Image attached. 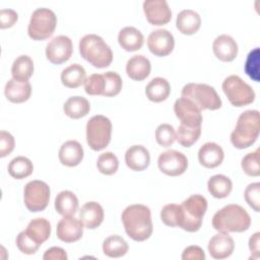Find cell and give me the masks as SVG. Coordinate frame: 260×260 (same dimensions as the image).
<instances>
[{
	"label": "cell",
	"instance_id": "1",
	"mask_svg": "<svg viewBox=\"0 0 260 260\" xmlns=\"http://www.w3.org/2000/svg\"><path fill=\"white\" fill-rule=\"evenodd\" d=\"M122 222L126 234L136 242L147 240L153 230L150 209L142 204L127 206L122 212Z\"/></svg>",
	"mask_w": 260,
	"mask_h": 260
},
{
	"label": "cell",
	"instance_id": "2",
	"mask_svg": "<svg viewBox=\"0 0 260 260\" xmlns=\"http://www.w3.org/2000/svg\"><path fill=\"white\" fill-rule=\"evenodd\" d=\"M251 225L247 210L238 204H229L216 211L212 217V228L218 233H242Z\"/></svg>",
	"mask_w": 260,
	"mask_h": 260
},
{
	"label": "cell",
	"instance_id": "3",
	"mask_svg": "<svg viewBox=\"0 0 260 260\" xmlns=\"http://www.w3.org/2000/svg\"><path fill=\"white\" fill-rule=\"evenodd\" d=\"M259 112L247 110L243 112L237 121L236 128L231 134L232 144L239 149L251 146L259 136Z\"/></svg>",
	"mask_w": 260,
	"mask_h": 260
},
{
	"label": "cell",
	"instance_id": "4",
	"mask_svg": "<svg viewBox=\"0 0 260 260\" xmlns=\"http://www.w3.org/2000/svg\"><path fill=\"white\" fill-rule=\"evenodd\" d=\"M81 57L96 68H106L113 61V52L105 41L98 35L89 34L79 42Z\"/></svg>",
	"mask_w": 260,
	"mask_h": 260
},
{
	"label": "cell",
	"instance_id": "5",
	"mask_svg": "<svg viewBox=\"0 0 260 260\" xmlns=\"http://www.w3.org/2000/svg\"><path fill=\"white\" fill-rule=\"evenodd\" d=\"M182 223L181 229L193 233L202 225V219L207 209V200L200 194H193L181 204Z\"/></svg>",
	"mask_w": 260,
	"mask_h": 260
},
{
	"label": "cell",
	"instance_id": "6",
	"mask_svg": "<svg viewBox=\"0 0 260 260\" xmlns=\"http://www.w3.org/2000/svg\"><path fill=\"white\" fill-rule=\"evenodd\" d=\"M182 96L192 101L200 111H214L221 107V100L216 90L205 83H187L182 88Z\"/></svg>",
	"mask_w": 260,
	"mask_h": 260
},
{
	"label": "cell",
	"instance_id": "7",
	"mask_svg": "<svg viewBox=\"0 0 260 260\" xmlns=\"http://www.w3.org/2000/svg\"><path fill=\"white\" fill-rule=\"evenodd\" d=\"M112 123L103 115L91 117L86 124V141L92 150L100 151L111 141Z\"/></svg>",
	"mask_w": 260,
	"mask_h": 260
},
{
	"label": "cell",
	"instance_id": "8",
	"mask_svg": "<svg viewBox=\"0 0 260 260\" xmlns=\"http://www.w3.org/2000/svg\"><path fill=\"white\" fill-rule=\"evenodd\" d=\"M57 25V16L49 8H38L31 16L27 26V34L35 41H43L51 37Z\"/></svg>",
	"mask_w": 260,
	"mask_h": 260
},
{
	"label": "cell",
	"instance_id": "9",
	"mask_svg": "<svg viewBox=\"0 0 260 260\" xmlns=\"http://www.w3.org/2000/svg\"><path fill=\"white\" fill-rule=\"evenodd\" d=\"M222 90L234 107H244L255 101V91L238 75H230L222 82Z\"/></svg>",
	"mask_w": 260,
	"mask_h": 260
},
{
	"label": "cell",
	"instance_id": "10",
	"mask_svg": "<svg viewBox=\"0 0 260 260\" xmlns=\"http://www.w3.org/2000/svg\"><path fill=\"white\" fill-rule=\"evenodd\" d=\"M50 187L47 183L39 180L28 182L24 186L23 198L25 207L30 212H39L44 210L50 200Z\"/></svg>",
	"mask_w": 260,
	"mask_h": 260
},
{
	"label": "cell",
	"instance_id": "11",
	"mask_svg": "<svg viewBox=\"0 0 260 260\" xmlns=\"http://www.w3.org/2000/svg\"><path fill=\"white\" fill-rule=\"evenodd\" d=\"M157 166L161 173L176 177L185 173L188 168V159L182 152L171 149L159 154Z\"/></svg>",
	"mask_w": 260,
	"mask_h": 260
},
{
	"label": "cell",
	"instance_id": "12",
	"mask_svg": "<svg viewBox=\"0 0 260 260\" xmlns=\"http://www.w3.org/2000/svg\"><path fill=\"white\" fill-rule=\"evenodd\" d=\"M73 52L72 41L66 36L53 38L46 46V57L53 64H62L68 61Z\"/></svg>",
	"mask_w": 260,
	"mask_h": 260
},
{
	"label": "cell",
	"instance_id": "13",
	"mask_svg": "<svg viewBox=\"0 0 260 260\" xmlns=\"http://www.w3.org/2000/svg\"><path fill=\"white\" fill-rule=\"evenodd\" d=\"M174 112L181 124L189 127H198L202 124V115L198 107L186 98L178 99L174 104Z\"/></svg>",
	"mask_w": 260,
	"mask_h": 260
},
{
	"label": "cell",
	"instance_id": "14",
	"mask_svg": "<svg viewBox=\"0 0 260 260\" xmlns=\"http://www.w3.org/2000/svg\"><path fill=\"white\" fill-rule=\"evenodd\" d=\"M175 46L173 35L165 28H158L151 31L147 39L149 51L158 57H165L172 53Z\"/></svg>",
	"mask_w": 260,
	"mask_h": 260
},
{
	"label": "cell",
	"instance_id": "15",
	"mask_svg": "<svg viewBox=\"0 0 260 260\" xmlns=\"http://www.w3.org/2000/svg\"><path fill=\"white\" fill-rule=\"evenodd\" d=\"M143 11L147 21L152 25L167 24L172 18V11L166 0H145Z\"/></svg>",
	"mask_w": 260,
	"mask_h": 260
},
{
	"label": "cell",
	"instance_id": "16",
	"mask_svg": "<svg viewBox=\"0 0 260 260\" xmlns=\"http://www.w3.org/2000/svg\"><path fill=\"white\" fill-rule=\"evenodd\" d=\"M57 237L65 243H73L81 239L83 235V223L73 215L63 216L57 224Z\"/></svg>",
	"mask_w": 260,
	"mask_h": 260
},
{
	"label": "cell",
	"instance_id": "17",
	"mask_svg": "<svg viewBox=\"0 0 260 260\" xmlns=\"http://www.w3.org/2000/svg\"><path fill=\"white\" fill-rule=\"evenodd\" d=\"M207 248L212 258L225 259L233 254L235 242L229 234L218 233L209 240Z\"/></svg>",
	"mask_w": 260,
	"mask_h": 260
},
{
	"label": "cell",
	"instance_id": "18",
	"mask_svg": "<svg viewBox=\"0 0 260 260\" xmlns=\"http://www.w3.org/2000/svg\"><path fill=\"white\" fill-rule=\"evenodd\" d=\"M212 49L215 57L223 62H231L238 55V45L229 35L218 36L213 41Z\"/></svg>",
	"mask_w": 260,
	"mask_h": 260
},
{
	"label": "cell",
	"instance_id": "19",
	"mask_svg": "<svg viewBox=\"0 0 260 260\" xmlns=\"http://www.w3.org/2000/svg\"><path fill=\"white\" fill-rule=\"evenodd\" d=\"M224 157L222 148L214 142L204 143L198 151V160L199 162L207 168L213 169L218 167Z\"/></svg>",
	"mask_w": 260,
	"mask_h": 260
},
{
	"label": "cell",
	"instance_id": "20",
	"mask_svg": "<svg viewBox=\"0 0 260 260\" xmlns=\"http://www.w3.org/2000/svg\"><path fill=\"white\" fill-rule=\"evenodd\" d=\"M125 162L132 171H144L150 162L149 152L143 145H132L126 150Z\"/></svg>",
	"mask_w": 260,
	"mask_h": 260
},
{
	"label": "cell",
	"instance_id": "21",
	"mask_svg": "<svg viewBox=\"0 0 260 260\" xmlns=\"http://www.w3.org/2000/svg\"><path fill=\"white\" fill-rule=\"evenodd\" d=\"M104 209L101 204L94 201L86 202L79 211V219L89 230H94L104 220Z\"/></svg>",
	"mask_w": 260,
	"mask_h": 260
},
{
	"label": "cell",
	"instance_id": "22",
	"mask_svg": "<svg viewBox=\"0 0 260 260\" xmlns=\"http://www.w3.org/2000/svg\"><path fill=\"white\" fill-rule=\"evenodd\" d=\"M58 156L62 165L75 167L79 165L83 158V148L78 141L68 140L61 145Z\"/></svg>",
	"mask_w": 260,
	"mask_h": 260
},
{
	"label": "cell",
	"instance_id": "23",
	"mask_svg": "<svg viewBox=\"0 0 260 260\" xmlns=\"http://www.w3.org/2000/svg\"><path fill=\"white\" fill-rule=\"evenodd\" d=\"M4 93L6 99L11 103H24L30 98L31 85L28 81L21 82L12 78L6 82Z\"/></svg>",
	"mask_w": 260,
	"mask_h": 260
},
{
	"label": "cell",
	"instance_id": "24",
	"mask_svg": "<svg viewBox=\"0 0 260 260\" xmlns=\"http://www.w3.org/2000/svg\"><path fill=\"white\" fill-rule=\"evenodd\" d=\"M150 70V61L143 55H135L131 57L126 64V73L133 80H144L149 75Z\"/></svg>",
	"mask_w": 260,
	"mask_h": 260
},
{
	"label": "cell",
	"instance_id": "25",
	"mask_svg": "<svg viewBox=\"0 0 260 260\" xmlns=\"http://www.w3.org/2000/svg\"><path fill=\"white\" fill-rule=\"evenodd\" d=\"M201 25L200 15L192 9H184L177 15L176 26L179 31L183 35H193L195 34Z\"/></svg>",
	"mask_w": 260,
	"mask_h": 260
},
{
	"label": "cell",
	"instance_id": "26",
	"mask_svg": "<svg viewBox=\"0 0 260 260\" xmlns=\"http://www.w3.org/2000/svg\"><path fill=\"white\" fill-rule=\"evenodd\" d=\"M118 42L125 51L134 52L141 49L144 43V37L136 27L126 26L119 31Z\"/></svg>",
	"mask_w": 260,
	"mask_h": 260
},
{
	"label": "cell",
	"instance_id": "27",
	"mask_svg": "<svg viewBox=\"0 0 260 260\" xmlns=\"http://www.w3.org/2000/svg\"><path fill=\"white\" fill-rule=\"evenodd\" d=\"M171 92V85L169 81L162 77L152 78L145 87V94L147 99L154 103L166 101Z\"/></svg>",
	"mask_w": 260,
	"mask_h": 260
},
{
	"label": "cell",
	"instance_id": "28",
	"mask_svg": "<svg viewBox=\"0 0 260 260\" xmlns=\"http://www.w3.org/2000/svg\"><path fill=\"white\" fill-rule=\"evenodd\" d=\"M24 232L34 242L41 246L51 235V223L46 218H35L29 221Z\"/></svg>",
	"mask_w": 260,
	"mask_h": 260
},
{
	"label": "cell",
	"instance_id": "29",
	"mask_svg": "<svg viewBox=\"0 0 260 260\" xmlns=\"http://www.w3.org/2000/svg\"><path fill=\"white\" fill-rule=\"evenodd\" d=\"M90 105L89 102L79 95L70 96L63 106V111L66 116L71 119H80L89 113Z\"/></svg>",
	"mask_w": 260,
	"mask_h": 260
},
{
	"label": "cell",
	"instance_id": "30",
	"mask_svg": "<svg viewBox=\"0 0 260 260\" xmlns=\"http://www.w3.org/2000/svg\"><path fill=\"white\" fill-rule=\"evenodd\" d=\"M55 208L63 216L74 215L78 209V199L71 191H61L55 198Z\"/></svg>",
	"mask_w": 260,
	"mask_h": 260
},
{
	"label": "cell",
	"instance_id": "31",
	"mask_svg": "<svg viewBox=\"0 0 260 260\" xmlns=\"http://www.w3.org/2000/svg\"><path fill=\"white\" fill-rule=\"evenodd\" d=\"M86 73L84 68L78 64L74 63L66 67L61 73V81L63 85L68 88H76L84 83L86 79Z\"/></svg>",
	"mask_w": 260,
	"mask_h": 260
},
{
	"label": "cell",
	"instance_id": "32",
	"mask_svg": "<svg viewBox=\"0 0 260 260\" xmlns=\"http://www.w3.org/2000/svg\"><path fill=\"white\" fill-rule=\"evenodd\" d=\"M32 73H34V62L29 56L20 55L13 61V64L11 67V74L13 79L17 81L25 82V81H28Z\"/></svg>",
	"mask_w": 260,
	"mask_h": 260
},
{
	"label": "cell",
	"instance_id": "33",
	"mask_svg": "<svg viewBox=\"0 0 260 260\" xmlns=\"http://www.w3.org/2000/svg\"><path fill=\"white\" fill-rule=\"evenodd\" d=\"M207 188L214 198L221 199L230 195L233 189V183L231 179L224 175H214L208 180Z\"/></svg>",
	"mask_w": 260,
	"mask_h": 260
},
{
	"label": "cell",
	"instance_id": "34",
	"mask_svg": "<svg viewBox=\"0 0 260 260\" xmlns=\"http://www.w3.org/2000/svg\"><path fill=\"white\" fill-rule=\"evenodd\" d=\"M127 242L118 235H112L106 238L103 242V252L111 258H119L128 252Z\"/></svg>",
	"mask_w": 260,
	"mask_h": 260
},
{
	"label": "cell",
	"instance_id": "35",
	"mask_svg": "<svg viewBox=\"0 0 260 260\" xmlns=\"http://www.w3.org/2000/svg\"><path fill=\"white\" fill-rule=\"evenodd\" d=\"M32 171V162L25 156H16L8 165V173L14 179H24L30 176Z\"/></svg>",
	"mask_w": 260,
	"mask_h": 260
},
{
	"label": "cell",
	"instance_id": "36",
	"mask_svg": "<svg viewBox=\"0 0 260 260\" xmlns=\"http://www.w3.org/2000/svg\"><path fill=\"white\" fill-rule=\"evenodd\" d=\"M200 134H201V126L189 127V126L180 124L176 133V140L182 146L190 147L198 140V138L200 137Z\"/></svg>",
	"mask_w": 260,
	"mask_h": 260
},
{
	"label": "cell",
	"instance_id": "37",
	"mask_svg": "<svg viewBox=\"0 0 260 260\" xmlns=\"http://www.w3.org/2000/svg\"><path fill=\"white\" fill-rule=\"evenodd\" d=\"M160 219L168 226H181L182 209L178 204H167L160 210Z\"/></svg>",
	"mask_w": 260,
	"mask_h": 260
},
{
	"label": "cell",
	"instance_id": "38",
	"mask_svg": "<svg viewBox=\"0 0 260 260\" xmlns=\"http://www.w3.org/2000/svg\"><path fill=\"white\" fill-rule=\"evenodd\" d=\"M98 170L104 175H113L119 168V160L116 154L111 151L100 154L96 161Z\"/></svg>",
	"mask_w": 260,
	"mask_h": 260
},
{
	"label": "cell",
	"instance_id": "39",
	"mask_svg": "<svg viewBox=\"0 0 260 260\" xmlns=\"http://www.w3.org/2000/svg\"><path fill=\"white\" fill-rule=\"evenodd\" d=\"M105 78V90L104 96H115L122 89V78L114 71H108L103 74Z\"/></svg>",
	"mask_w": 260,
	"mask_h": 260
},
{
	"label": "cell",
	"instance_id": "40",
	"mask_svg": "<svg viewBox=\"0 0 260 260\" xmlns=\"http://www.w3.org/2000/svg\"><path fill=\"white\" fill-rule=\"evenodd\" d=\"M155 140L164 147L171 146L176 140V132L174 127L167 123L158 125L155 129Z\"/></svg>",
	"mask_w": 260,
	"mask_h": 260
},
{
	"label": "cell",
	"instance_id": "41",
	"mask_svg": "<svg viewBox=\"0 0 260 260\" xmlns=\"http://www.w3.org/2000/svg\"><path fill=\"white\" fill-rule=\"evenodd\" d=\"M259 58H260V53H259V48L253 49L247 56L246 62H245V72L246 74L253 79L256 82H259Z\"/></svg>",
	"mask_w": 260,
	"mask_h": 260
},
{
	"label": "cell",
	"instance_id": "42",
	"mask_svg": "<svg viewBox=\"0 0 260 260\" xmlns=\"http://www.w3.org/2000/svg\"><path fill=\"white\" fill-rule=\"evenodd\" d=\"M244 173L251 177H257L260 175L259 166V148L253 152L247 153L241 162Z\"/></svg>",
	"mask_w": 260,
	"mask_h": 260
},
{
	"label": "cell",
	"instance_id": "43",
	"mask_svg": "<svg viewBox=\"0 0 260 260\" xmlns=\"http://www.w3.org/2000/svg\"><path fill=\"white\" fill-rule=\"evenodd\" d=\"M84 90L90 95H103L105 90V78L103 74H91L84 81Z\"/></svg>",
	"mask_w": 260,
	"mask_h": 260
},
{
	"label": "cell",
	"instance_id": "44",
	"mask_svg": "<svg viewBox=\"0 0 260 260\" xmlns=\"http://www.w3.org/2000/svg\"><path fill=\"white\" fill-rule=\"evenodd\" d=\"M245 200L250 207H252L256 212H259L260 208V183L249 184L245 189Z\"/></svg>",
	"mask_w": 260,
	"mask_h": 260
},
{
	"label": "cell",
	"instance_id": "45",
	"mask_svg": "<svg viewBox=\"0 0 260 260\" xmlns=\"http://www.w3.org/2000/svg\"><path fill=\"white\" fill-rule=\"evenodd\" d=\"M16 246L17 248L23 253V254H26V255H32L35 254L39 248H40V245L37 244L36 242H34L27 235L24 231L20 232L17 237H16Z\"/></svg>",
	"mask_w": 260,
	"mask_h": 260
},
{
	"label": "cell",
	"instance_id": "46",
	"mask_svg": "<svg viewBox=\"0 0 260 260\" xmlns=\"http://www.w3.org/2000/svg\"><path fill=\"white\" fill-rule=\"evenodd\" d=\"M15 145L14 137L7 131L0 132V156L4 157L11 153Z\"/></svg>",
	"mask_w": 260,
	"mask_h": 260
},
{
	"label": "cell",
	"instance_id": "47",
	"mask_svg": "<svg viewBox=\"0 0 260 260\" xmlns=\"http://www.w3.org/2000/svg\"><path fill=\"white\" fill-rule=\"evenodd\" d=\"M18 19L17 13L12 9H1L0 11V27H11Z\"/></svg>",
	"mask_w": 260,
	"mask_h": 260
},
{
	"label": "cell",
	"instance_id": "48",
	"mask_svg": "<svg viewBox=\"0 0 260 260\" xmlns=\"http://www.w3.org/2000/svg\"><path fill=\"white\" fill-rule=\"evenodd\" d=\"M183 260H204L205 253L199 246H189L182 253Z\"/></svg>",
	"mask_w": 260,
	"mask_h": 260
},
{
	"label": "cell",
	"instance_id": "49",
	"mask_svg": "<svg viewBox=\"0 0 260 260\" xmlns=\"http://www.w3.org/2000/svg\"><path fill=\"white\" fill-rule=\"evenodd\" d=\"M67 258L65 250L60 247H52L48 249L43 256L44 260H67Z\"/></svg>",
	"mask_w": 260,
	"mask_h": 260
},
{
	"label": "cell",
	"instance_id": "50",
	"mask_svg": "<svg viewBox=\"0 0 260 260\" xmlns=\"http://www.w3.org/2000/svg\"><path fill=\"white\" fill-rule=\"evenodd\" d=\"M259 237H260V233H255L250 239H249V249L251 251V253L254 255L253 258L258 259L259 258Z\"/></svg>",
	"mask_w": 260,
	"mask_h": 260
}]
</instances>
